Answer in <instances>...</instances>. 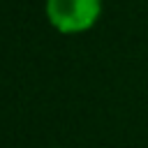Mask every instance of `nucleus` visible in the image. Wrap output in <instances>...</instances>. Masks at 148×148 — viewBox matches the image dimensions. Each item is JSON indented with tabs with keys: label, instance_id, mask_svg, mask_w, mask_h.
Wrapping results in <instances>:
<instances>
[{
	"label": "nucleus",
	"instance_id": "f257e3e1",
	"mask_svg": "<svg viewBox=\"0 0 148 148\" xmlns=\"http://www.w3.org/2000/svg\"><path fill=\"white\" fill-rule=\"evenodd\" d=\"M102 12V0H46V16L60 32L88 30Z\"/></svg>",
	"mask_w": 148,
	"mask_h": 148
}]
</instances>
